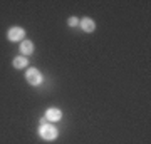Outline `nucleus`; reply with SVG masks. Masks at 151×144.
<instances>
[{
  "label": "nucleus",
  "instance_id": "0eeeda50",
  "mask_svg": "<svg viewBox=\"0 0 151 144\" xmlns=\"http://www.w3.org/2000/svg\"><path fill=\"white\" fill-rule=\"evenodd\" d=\"M12 64H14V67H15V69H25V67L29 65V59H27V57H24V55H19V57H15V59H14V62H12Z\"/></svg>",
  "mask_w": 151,
  "mask_h": 144
},
{
  "label": "nucleus",
  "instance_id": "39448f33",
  "mask_svg": "<svg viewBox=\"0 0 151 144\" xmlns=\"http://www.w3.org/2000/svg\"><path fill=\"white\" fill-rule=\"evenodd\" d=\"M79 25H81V29L84 30V32L91 34L96 30V22L92 20V19H89V17H84V19H79Z\"/></svg>",
  "mask_w": 151,
  "mask_h": 144
},
{
  "label": "nucleus",
  "instance_id": "6e6552de",
  "mask_svg": "<svg viewBox=\"0 0 151 144\" xmlns=\"http://www.w3.org/2000/svg\"><path fill=\"white\" fill-rule=\"evenodd\" d=\"M67 25H69V27H77V25H79V19H77V17H69Z\"/></svg>",
  "mask_w": 151,
  "mask_h": 144
},
{
  "label": "nucleus",
  "instance_id": "f257e3e1",
  "mask_svg": "<svg viewBox=\"0 0 151 144\" xmlns=\"http://www.w3.org/2000/svg\"><path fill=\"white\" fill-rule=\"evenodd\" d=\"M39 136L45 141H55L59 136V129L55 128L52 123H45L39 128Z\"/></svg>",
  "mask_w": 151,
  "mask_h": 144
},
{
  "label": "nucleus",
  "instance_id": "f03ea898",
  "mask_svg": "<svg viewBox=\"0 0 151 144\" xmlns=\"http://www.w3.org/2000/svg\"><path fill=\"white\" fill-rule=\"evenodd\" d=\"M25 80H27L30 85H40L42 80H44V75L39 69L30 67V69H27V72H25Z\"/></svg>",
  "mask_w": 151,
  "mask_h": 144
},
{
  "label": "nucleus",
  "instance_id": "1a4fd4ad",
  "mask_svg": "<svg viewBox=\"0 0 151 144\" xmlns=\"http://www.w3.org/2000/svg\"><path fill=\"white\" fill-rule=\"evenodd\" d=\"M45 123H47V119H45V117H40V126H42V124H45Z\"/></svg>",
  "mask_w": 151,
  "mask_h": 144
},
{
  "label": "nucleus",
  "instance_id": "7ed1b4c3",
  "mask_svg": "<svg viewBox=\"0 0 151 144\" xmlns=\"http://www.w3.org/2000/svg\"><path fill=\"white\" fill-rule=\"evenodd\" d=\"M7 39L10 42H22V40H25V29H22V27H12L7 32Z\"/></svg>",
  "mask_w": 151,
  "mask_h": 144
},
{
  "label": "nucleus",
  "instance_id": "20e7f679",
  "mask_svg": "<svg viewBox=\"0 0 151 144\" xmlns=\"http://www.w3.org/2000/svg\"><path fill=\"white\" fill-rule=\"evenodd\" d=\"M44 117L47 119V123H59L60 119H62V112L57 107H49L47 111H45Z\"/></svg>",
  "mask_w": 151,
  "mask_h": 144
},
{
  "label": "nucleus",
  "instance_id": "423d86ee",
  "mask_svg": "<svg viewBox=\"0 0 151 144\" xmlns=\"http://www.w3.org/2000/svg\"><path fill=\"white\" fill-rule=\"evenodd\" d=\"M30 54H34V42L32 40H29V39H25V40H22L20 42V55L29 57Z\"/></svg>",
  "mask_w": 151,
  "mask_h": 144
}]
</instances>
